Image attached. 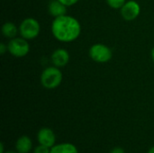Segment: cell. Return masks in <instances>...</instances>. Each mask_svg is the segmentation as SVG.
<instances>
[{
	"label": "cell",
	"instance_id": "obj_1",
	"mask_svg": "<svg viewBox=\"0 0 154 153\" xmlns=\"http://www.w3.org/2000/svg\"><path fill=\"white\" fill-rule=\"evenodd\" d=\"M51 31L53 37L59 41L71 42L79 37L81 25L75 17L64 14L53 19Z\"/></svg>",
	"mask_w": 154,
	"mask_h": 153
},
{
	"label": "cell",
	"instance_id": "obj_2",
	"mask_svg": "<svg viewBox=\"0 0 154 153\" xmlns=\"http://www.w3.org/2000/svg\"><path fill=\"white\" fill-rule=\"evenodd\" d=\"M63 75L60 68L55 66L48 67L41 74V84L46 89H55L62 82Z\"/></svg>",
	"mask_w": 154,
	"mask_h": 153
},
{
	"label": "cell",
	"instance_id": "obj_3",
	"mask_svg": "<svg viewBox=\"0 0 154 153\" xmlns=\"http://www.w3.org/2000/svg\"><path fill=\"white\" fill-rule=\"evenodd\" d=\"M18 28L20 36L26 39L27 41L37 38L41 31V25L39 22L32 17L23 20Z\"/></svg>",
	"mask_w": 154,
	"mask_h": 153
},
{
	"label": "cell",
	"instance_id": "obj_4",
	"mask_svg": "<svg viewBox=\"0 0 154 153\" xmlns=\"http://www.w3.org/2000/svg\"><path fill=\"white\" fill-rule=\"evenodd\" d=\"M8 52L16 58L25 57L30 51V45L26 39L23 37H14L10 39L7 43Z\"/></svg>",
	"mask_w": 154,
	"mask_h": 153
},
{
	"label": "cell",
	"instance_id": "obj_5",
	"mask_svg": "<svg viewBox=\"0 0 154 153\" xmlns=\"http://www.w3.org/2000/svg\"><path fill=\"white\" fill-rule=\"evenodd\" d=\"M88 54L90 59L97 63H106L113 56L112 50L103 43L93 44L88 50Z\"/></svg>",
	"mask_w": 154,
	"mask_h": 153
},
{
	"label": "cell",
	"instance_id": "obj_6",
	"mask_svg": "<svg viewBox=\"0 0 154 153\" xmlns=\"http://www.w3.org/2000/svg\"><path fill=\"white\" fill-rule=\"evenodd\" d=\"M141 13V6L135 0L126 1L121 7L120 14L125 21H133L136 19Z\"/></svg>",
	"mask_w": 154,
	"mask_h": 153
},
{
	"label": "cell",
	"instance_id": "obj_7",
	"mask_svg": "<svg viewBox=\"0 0 154 153\" xmlns=\"http://www.w3.org/2000/svg\"><path fill=\"white\" fill-rule=\"evenodd\" d=\"M51 60L53 66L60 68V69L63 68L69 61V53L65 49H62V48L57 49L51 53Z\"/></svg>",
	"mask_w": 154,
	"mask_h": 153
},
{
	"label": "cell",
	"instance_id": "obj_8",
	"mask_svg": "<svg viewBox=\"0 0 154 153\" xmlns=\"http://www.w3.org/2000/svg\"><path fill=\"white\" fill-rule=\"evenodd\" d=\"M37 140L40 144L47 146L49 148H51L54 146V143L56 141V136L51 129L43 127L39 130L38 134H37Z\"/></svg>",
	"mask_w": 154,
	"mask_h": 153
},
{
	"label": "cell",
	"instance_id": "obj_9",
	"mask_svg": "<svg viewBox=\"0 0 154 153\" xmlns=\"http://www.w3.org/2000/svg\"><path fill=\"white\" fill-rule=\"evenodd\" d=\"M67 7L68 6H66L64 4H62L59 0H51L48 5V11L50 14L55 18V17L66 14Z\"/></svg>",
	"mask_w": 154,
	"mask_h": 153
},
{
	"label": "cell",
	"instance_id": "obj_10",
	"mask_svg": "<svg viewBox=\"0 0 154 153\" xmlns=\"http://www.w3.org/2000/svg\"><path fill=\"white\" fill-rule=\"evenodd\" d=\"M32 147V140L26 136L23 135L18 138L15 143V149L18 153H28Z\"/></svg>",
	"mask_w": 154,
	"mask_h": 153
},
{
	"label": "cell",
	"instance_id": "obj_11",
	"mask_svg": "<svg viewBox=\"0 0 154 153\" xmlns=\"http://www.w3.org/2000/svg\"><path fill=\"white\" fill-rule=\"evenodd\" d=\"M50 153H79L78 149L72 143H60L51 148Z\"/></svg>",
	"mask_w": 154,
	"mask_h": 153
},
{
	"label": "cell",
	"instance_id": "obj_12",
	"mask_svg": "<svg viewBox=\"0 0 154 153\" xmlns=\"http://www.w3.org/2000/svg\"><path fill=\"white\" fill-rule=\"evenodd\" d=\"M19 32V28L12 22H6L2 26V33L5 37L8 39H13L16 37L17 33Z\"/></svg>",
	"mask_w": 154,
	"mask_h": 153
},
{
	"label": "cell",
	"instance_id": "obj_13",
	"mask_svg": "<svg viewBox=\"0 0 154 153\" xmlns=\"http://www.w3.org/2000/svg\"><path fill=\"white\" fill-rule=\"evenodd\" d=\"M106 4L113 9H121V7L125 4L126 0H106Z\"/></svg>",
	"mask_w": 154,
	"mask_h": 153
},
{
	"label": "cell",
	"instance_id": "obj_14",
	"mask_svg": "<svg viewBox=\"0 0 154 153\" xmlns=\"http://www.w3.org/2000/svg\"><path fill=\"white\" fill-rule=\"evenodd\" d=\"M51 152V150L49 147L47 146H44V145H42L40 144L38 147H36L34 149V153H50Z\"/></svg>",
	"mask_w": 154,
	"mask_h": 153
},
{
	"label": "cell",
	"instance_id": "obj_15",
	"mask_svg": "<svg viewBox=\"0 0 154 153\" xmlns=\"http://www.w3.org/2000/svg\"><path fill=\"white\" fill-rule=\"evenodd\" d=\"M60 2H61L62 4H64L66 6H71L74 5L75 4H77L79 0H59Z\"/></svg>",
	"mask_w": 154,
	"mask_h": 153
},
{
	"label": "cell",
	"instance_id": "obj_16",
	"mask_svg": "<svg viewBox=\"0 0 154 153\" xmlns=\"http://www.w3.org/2000/svg\"><path fill=\"white\" fill-rule=\"evenodd\" d=\"M6 51H8L7 50V44H5V43H1L0 44V54L1 55H4Z\"/></svg>",
	"mask_w": 154,
	"mask_h": 153
},
{
	"label": "cell",
	"instance_id": "obj_17",
	"mask_svg": "<svg viewBox=\"0 0 154 153\" xmlns=\"http://www.w3.org/2000/svg\"><path fill=\"white\" fill-rule=\"evenodd\" d=\"M110 153H125V150L123 149V148H121V147H116V148H114Z\"/></svg>",
	"mask_w": 154,
	"mask_h": 153
},
{
	"label": "cell",
	"instance_id": "obj_18",
	"mask_svg": "<svg viewBox=\"0 0 154 153\" xmlns=\"http://www.w3.org/2000/svg\"><path fill=\"white\" fill-rule=\"evenodd\" d=\"M0 149H1V153H5L4 152L5 148H4V143L3 142H1V144H0Z\"/></svg>",
	"mask_w": 154,
	"mask_h": 153
},
{
	"label": "cell",
	"instance_id": "obj_19",
	"mask_svg": "<svg viewBox=\"0 0 154 153\" xmlns=\"http://www.w3.org/2000/svg\"><path fill=\"white\" fill-rule=\"evenodd\" d=\"M152 60H153L154 62V47L152 48Z\"/></svg>",
	"mask_w": 154,
	"mask_h": 153
},
{
	"label": "cell",
	"instance_id": "obj_20",
	"mask_svg": "<svg viewBox=\"0 0 154 153\" xmlns=\"http://www.w3.org/2000/svg\"><path fill=\"white\" fill-rule=\"evenodd\" d=\"M147 153H154V146L153 147H152Z\"/></svg>",
	"mask_w": 154,
	"mask_h": 153
},
{
	"label": "cell",
	"instance_id": "obj_21",
	"mask_svg": "<svg viewBox=\"0 0 154 153\" xmlns=\"http://www.w3.org/2000/svg\"><path fill=\"white\" fill-rule=\"evenodd\" d=\"M5 153H18V152H15V151H6Z\"/></svg>",
	"mask_w": 154,
	"mask_h": 153
}]
</instances>
